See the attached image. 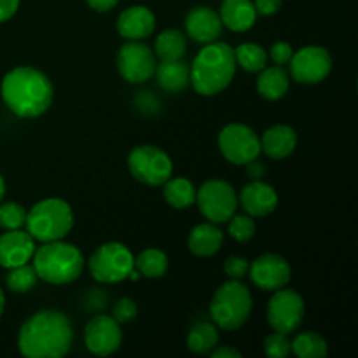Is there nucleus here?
<instances>
[{
  "mask_svg": "<svg viewBox=\"0 0 358 358\" xmlns=\"http://www.w3.org/2000/svg\"><path fill=\"white\" fill-rule=\"evenodd\" d=\"M73 341V329L62 311L44 310L31 315L17 336V348L27 358H59Z\"/></svg>",
  "mask_w": 358,
  "mask_h": 358,
  "instance_id": "f257e3e1",
  "label": "nucleus"
},
{
  "mask_svg": "<svg viewBox=\"0 0 358 358\" xmlns=\"http://www.w3.org/2000/svg\"><path fill=\"white\" fill-rule=\"evenodd\" d=\"M52 84L34 66H16L2 80V98L17 117L34 119L52 103Z\"/></svg>",
  "mask_w": 358,
  "mask_h": 358,
  "instance_id": "f03ea898",
  "label": "nucleus"
},
{
  "mask_svg": "<svg viewBox=\"0 0 358 358\" xmlns=\"http://www.w3.org/2000/svg\"><path fill=\"white\" fill-rule=\"evenodd\" d=\"M236 66L233 48L226 42L205 44L191 65L192 87L203 96H215L229 86Z\"/></svg>",
  "mask_w": 358,
  "mask_h": 358,
  "instance_id": "7ed1b4c3",
  "label": "nucleus"
},
{
  "mask_svg": "<svg viewBox=\"0 0 358 358\" xmlns=\"http://www.w3.org/2000/svg\"><path fill=\"white\" fill-rule=\"evenodd\" d=\"M31 261L38 278L51 285L76 282L84 269V257L79 248L62 240L48 241L35 248Z\"/></svg>",
  "mask_w": 358,
  "mask_h": 358,
  "instance_id": "20e7f679",
  "label": "nucleus"
},
{
  "mask_svg": "<svg viewBox=\"0 0 358 358\" xmlns=\"http://www.w3.org/2000/svg\"><path fill=\"white\" fill-rule=\"evenodd\" d=\"M24 226L31 238L42 243L63 240L73 227V212L63 199H42L27 212Z\"/></svg>",
  "mask_w": 358,
  "mask_h": 358,
  "instance_id": "39448f33",
  "label": "nucleus"
},
{
  "mask_svg": "<svg viewBox=\"0 0 358 358\" xmlns=\"http://www.w3.org/2000/svg\"><path fill=\"white\" fill-rule=\"evenodd\" d=\"M252 294L240 280L222 283L213 294L210 315L213 324L224 331H238L247 324L252 313Z\"/></svg>",
  "mask_w": 358,
  "mask_h": 358,
  "instance_id": "423d86ee",
  "label": "nucleus"
},
{
  "mask_svg": "<svg viewBox=\"0 0 358 358\" xmlns=\"http://www.w3.org/2000/svg\"><path fill=\"white\" fill-rule=\"evenodd\" d=\"M135 269V257L122 243H105L93 252L90 259V271L100 283H119L128 280Z\"/></svg>",
  "mask_w": 358,
  "mask_h": 358,
  "instance_id": "0eeeda50",
  "label": "nucleus"
},
{
  "mask_svg": "<svg viewBox=\"0 0 358 358\" xmlns=\"http://www.w3.org/2000/svg\"><path fill=\"white\" fill-rule=\"evenodd\" d=\"M128 168L133 177L147 185H163L173 173V163L163 149L154 145H140L129 152Z\"/></svg>",
  "mask_w": 358,
  "mask_h": 358,
  "instance_id": "6e6552de",
  "label": "nucleus"
},
{
  "mask_svg": "<svg viewBox=\"0 0 358 358\" xmlns=\"http://www.w3.org/2000/svg\"><path fill=\"white\" fill-rule=\"evenodd\" d=\"M199 212L213 224L227 222L238 206L236 192L226 180H208L196 191Z\"/></svg>",
  "mask_w": 358,
  "mask_h": 358,
  "instance_id": "1a4fd4ad",
  "label": "nucleus"
},
{
  "mask_svg": "<svg viewBox=\"0 0 358 358\" xmlns=\"http://www.w3.org/2000/svg\"><path fill=\"white\" fill-rule=\"evenodd\" d=\"M219 149L229 163L245 166L261 156V138L245 124H227L219 133Z\"/></svg>",
  "mask_w": 358,
  "mask_h": 358,
  "instance_id": "9d476101",
  "label": "nucleus"
},
{
  "mask_svg": "<svg viewBox=\"0 0 358 358\" xmlns=\"http://www.w3.org/2000/svg\"><path fill=\"white\" fill-rule=\"evenodd\" d=\"M304 318V299L292 289L275 290L268 304V322L273 331L290 334L297 331Z\"/></svg>",
  "mask_w": 358,
  "mask_h": 358,
  "instance_id": "9b49d317",
  "label": "nucleus"
},
{
  "mask_svg": "<svg viewBox=\"0 0 358 358\" xmlns=\"http://www.w3.org/2000/svg\"><path fill=\"white\" fill-rule=\"evenodd\" d=\"M156 55L140 41H128L117 52V69L122 79L131 84H142L156 72Z\"/></svg>",
  "mask_w": 358,
  "mask_h": 358,
  "instance_id": "f8f14e48",
  "label": "nucleus"
},
{
  "mask_svg": "<svg viewBox=\"0 0 358 358\" xmlns=\"http://www.w3.org/2000/svg\"><path fill=\"white\" fill-rule=\"evenodd\" d=\"M290 65V77L301 84H318L332 70L331 52L320 45H306L294 52Z\"/></svg>",
  "mask_w": 358,
  "mask_h": 358,
  "instance_id": "ddd939ff",
  "label": "nucleus"
},
{
  "mask_svg": "<svg viewBox=\"0 0 358 358\" xmlns=\"http://www.w3.org/2000/svg\"><path fill=\"white\" fill-rule=\"evenodd\" d=\"M84 343L93 355L108 357L121 348L122 332L114 317L98 315L87 322L84 329Z\"/></svg>",
  "mask_w": 358,
  "mask_h": 358,
  "instance_id": "4468645a",
  "label": "nucleus"
},
{
  "mask_svg": "<svg viewBox=\"0 0 358 358\" xmlns=\"http://www.w3.org/2000/svg\"><path fill=\"white\" fill-rule=\"evenodd\" d=\"M252 282L266 292H275L289 285L292 278L290 264L278 254H264L255 259L248 268Z\"/></svg>",
  "mask_w": 358,
  "mask_h": 358,
  "instance_id": "2eb2a0df",
  "label": "nucleus"
},
{
  "mask_svg": "<svg viewBox=\"0 0 358 358\" xmlns=\"http://www.w3.org/2000/svg\"><path fill=\"white\" fill-rule=\"evenodd\" d=\"M35 248V240L28 231H7L0 236V266L10 269L28 264L34 257Z\"/></svg>",
  "mask_w": 358,
  "mask_h": 358,
  "instance_id": "dca6fc26",
  "label": "nucleus"
},
{
  "mask_svg": "<svg viewBox=\"0 0 358 358\" xmlns=\"http://www.w3.org/2000/svg\"><path fill=\"white\" fill-rule=\"evenodd\" d=\"M240 205L250 217H266L278 206V194L266 182L252 180L241 189Z\"/></svg>",
  "mask_w": 358,
  "mask_h": 358,
  "instance_id": "f3484780",
  "label": "nucleus"
},
{
  "mask_svg": "<svg viewBox=\"0 0 358 358\" xmlns=\"http://www.w3.org/2000/svg\"><path fill=\"white\" fill-rule=\"evenodd\" d=\"M185 30L194 42L210 44L222 34V21L219 13L210 7H196L185 17Z\"/></svg>",
  "mask_w": 358,
  "mask_h": 358,
  "instance_id": "a211bd4d",
  "label": "nucleus"
},
{
  "mask_svg": "<svg viewBox=\"0 0 358 358\" xmlns=\"http://www.w3.org/2000/svg\"><path fill=\"white\" fill-rule=\"evenodd\" d=\"M156 28L154 13L145 6H131L117 17V31L126 41H143Z\"/></svg>",
  "mask_w": 358,
  "mask_h": 358,
  "instance_id": "6ab92c4d",
  "label": "nucleus"
},
{
  "mask_svg": "<svg viewBox=\"0 0 358 358\" xmlns=\"http://www.w3.org/2000/svg\"><path fill=\"white\" fill-rule=\"evenodd\" d=\"M297 135L290 126L276 124L266 129L261 138V150L271 159H285L296 150Z\"/></svg>",
  "mask_w": 358,
  "mask_h": 358,
  "instance_id": "aec40b11",
  "label": "nucleus"
},
{
  "mask_svg": "<svg viewBox=\"0 0 358 358\" xmlns=\"http://www.w3.org/2000/svg\"><path fill=\"white\" fill-rule=\"evenodd\" d=\"M219 16L229 30L247 31L254 27L259 14L252 0H224Z\"/></svg>",
  "mask_w": 358,
  "mask_h": 358,
  "instance_id": "412c9836",
  "label": "nucleus"
},
{
  "mask_svg": "<svg viewBox=\"0 0 358 358\" xmlns=\"http://www.w3.org/2000/svg\"><path fill=\"white\" fill-rule=\"evenodd\" d=\"M224 234L213 222L198 224L187 238V247L198 257H212L220 250Z\"/></svg>",
  "mask_w": 358,
  "mask_h": 358,
  "instance_id": "4be33fe9",
  "label": "nucleus"
},
{
  "mask_svg": "<svg viewBox=\"0 0 358 358\" xmlns=\"http://www.w3.org/2000/svg\"><path fill=\"white\" fill-rule=\"evenodd\" d=\"M154 76H156L159 87H163L168 93H182L191 83V69L182 59L161 62L159 65H156Z\"/></svg>",
  "mask_w": 358,
  "mask_h": 358,
  "instance_id": "5701e85b",
  "label": "nucleus"
},
{
  "mask_svg": "<svg viewBox=\"0 0 358 358\" xmlns=\"http://www.w3.org/2000/svg\"><path fill=\"white\" fill-rule=\"evenodd\" d=\"M290 79L289 73L283 70V66H271V69L261 70V76L257 79V93L266 100L276 101L289 93Z\"/></svg>",
  "mask_w": 358,
  "mask_h": 358,
  "instance_id": "b1692460",
  "label": "nucleus"
},
{
  "mask_svg": "<svg viewBox=\"0 0 358 358\" xmlns=\"http://www.w3.org/2000/svg\"><path fill=\"white\" fill-rule=\"evenodd\" d=\"M187 51V38L182 31L164 30L157 35L156 45H154V55L159 62H175V59H182Z\"/></svg>",
  "mask_w": 358,
  "mask_h": 358,
  "instance_id": "393cba45",
  "label": "nucleus"
},
{
  "mask_svg": "<svg viewBox=\"0 0 358 358\" xmlns=\"http://www.w3.org/2000/svg\"><path fill=\"white\" fill-rule=\"evenodd\" d=\"M164 199L171 208L185 210L196 203V187L191 180L182 177L168 178L163 189Z\"/></svg>",
  "mask_w": 358,
  "mask_h": 358,
  "instance_id": "a878e982",
  "label": "nucleus"
},
{
  "mask_svg": "<svg viewBox=\"0 0 358 358\" xmlns=\"http://www.w3.org/2000/svg\"><path fill=\"white\" fill-rule=\"evenodd\" d=\"M219 346V331L217 325L208 324V322H199L192 325L187 334V348L198 355H206L212 353Z\"/></svg>",
  "mask_w": 358,
  "mask_h": 358,
  "instance_id": "bb28decb",
  "label": "nucleus"
},
{
  "mask_svg": "<svg viewBox=\"0 0 358 358\" xmlns=\"http://www.w3.org/2000/svg\"><path fill=\"white\" fill-rule=\"evenodd\" d=\"M135 268L140 276L145 278H161L168 271V257L163 250L147 248L135 259Z\"/></svg>",
  "mask_w": 358,
  "mask_h": 358,
  "instance_id": "cd10ccee",
  "label": "nucleus"
},
{
  "mask_svg": "<svg viewBox=\"0 0 358 358\" xmlns=\"http://www.w3.org/2000/svg\"><path fill=\"white\" fill-rule=\"evenodd\" d=\"M234 51V59H236V65H240L241 69L247 70V72L257 73L261 70L266 69V63H268V52L264 48L254 44V42H247V44L238 45Z\"/></svg>",
  "mask_w": 358,
  "mask_h": 358,
  "instance_id": "c85d7f7f",
  "label": "nucleus"
},
{
  "mask_svg": "<svg viewBox=\"0 0 358 358\" xmlns=\"http://www.w3.org/2000/svg\"><path fill=\"white\" fill-rule=\"evenodd\" d=\"M290 345L299 358H324L329 352L325 339L317 332H303Z\"/></svg>",
  "mask_w": 358,
  "mask_h": 358,
  "instance_id": "c756f323",
  "label": "nucleus"
},
{
  "mask_svg": "<svg viewBox=\"0 0 358 358\" xmlns=\"http://www.w3.org/2000/svg\"><path fill=\"white\" fill-rule=\"evenodd\" d=\"M37 280L38 276L34 266L23 264V266H17V268H10L6 283L7 287H9V290H13V292L24 294V292H30V290L34 289Z\"/></svg>",
  "mask_w": 358,
  "mask_h": 358,
  "instance_id": "7c9ffc66",
  "label": "nucleus"
},
{
  "mask_svg": "<svg viewBox=\"0 0 358 358\" xmlns=\"http://www.w3.org/2000/svg\"><path fill=\"white\" fill-rule=\"evenodd\" d=\"M27 220V210L20 203H0V227L6 231L21 229Z\"/></svg>",
  "mask_w": 358,
  "mask_h": 358,
  "instance_id": "2f4dec72",
  "label": "nucleus"
},
{
  "mask_svg": "<svg viewBox=\"0 0 358 358\" xmlns=\"http://www.w3.org/2000/svg\"><path fill=\"white\" fill-rule=\"evenodd\" d=\"M227 222H229L231 238H234L240 243L250 241L254 238L255 231H257L255 220L250 215H233Z\"/></svg>",
  "mask_w": 358,
  "mask_h": 358,
  "instance_id": "473e14b6",
  "label": "nucleus"
},
{
  "mask_svg": "<svg viewBox=\"0 0 358 358\" xmlns=\"http://www.w3.org/2000/svg\"><path fill=\"white\" fill-rule=\"evenodd\" d=\"M264 352L266 355L271 358H285L292 352V345H290L289 338L283 332H273L266 338L264 341Z\"/></svg>",
  "mask_w": 358,
  "mask_h": 358,
  "instance_id": "72a5a7b5",
  "label": "nucleus"
},
{
  "mask_svg": "<svg viewBox=\"0 0 358 358\" xmlns=\"http://www.w3.org/2000/svg\"><path fill=\"white\" fill-rule=\"evenodd\" d=\"M136 313H138L136 303L133 299H129V297H122V299L115 301L114 310H112V317H114V320L119 322V324L131 322L133 318H136Z\"/></svg>",
  "mask_w": 358,
  "mask_h": 358,
  "instance_id": "f704fd0d",
  "label": "nucleus"
},
{
  "mask_svg": "<svg viewBox=\"0 0 358 358\" xmlns=\"http://www.w3.org/2000/svg\"><path fill=\"white\" fill-rule=\"evenodd\" d=\"M248 268H250V262L245 257L240 255H231L224 262V273L229 276L231 280H241L248 275Z\"/></svg>",
  "mask_w": 358,
  "mask_h": 358,
  "instance_id": "c9c22d12",
  "label": "nucleus"
},
{
  "mask_svg": "<svg viewBox=\"0 0 358 358\" xmlns=\"http://www.w3.org/2000/svg\"><path fill=\"white\" fill-rule=\"evenodd\" d=\"M292 55H294V49L289 42H276V44L271 45L268 56L273 59L275 65L283 66L292 59Z\"/></svg>",
  "mask_w": 358,
  "mask_h": 358,
  "instance_id": "e433bc0d",
  "label": "nucleus"
},
{
  "mask_svg": "<svg viewBox=\"0 0 358 358\" xmlns=\"http://www.w3.org/2000/svg\"><path fill=\"white\" fill-rule=\"evenodd\" d=\"M254 7L261 16H273L282 7V0H255Z\"/></svg>",
  "mask_w": 358,
  "mask_h": 358,
  "instance_id": "4c0bfd02",
  "label": "nucleus"
},
{
  "mask_svg": "<svg viewBox=\"0 0 358 358\" xmlns=\"http://www.w3.org/2000/svg\"><path fill=\"white\" fill-rule=\"evenodd\" d=\"M20 7V0H0V23L10 20Z\"/></svg>",
  "mask_w": 358,
  "mask_h": 358,
  "instance_id": "58836bf2",
  "label": "nucleus"
},
{
  "mask_svg": "<svg viewBox=\"0 0 358 358\" xmlns=\"http://www.w3.org/2000/svg\"><path fill=\"white\" fill-rule=\"evenodd\" d=\"M245 166H247V173L252 180H261L266 175V166L262 163H259L257 159L250 161V163L245 164Z\"/></svg>",
  "mask_w": 358,
  "mask_h": 358,
  "instance_id": "ea45409f",
  "label": "nucleus"
},
{
  "mask_svg": "<svg viewBox=\"0 0 358 358\" xmlns=\"http://www.w3.org/2000/svg\"><path fill=\"white\" fill-rule=\"evenodd\" d=\"M86 2L91 9L98 10V13H107L117 6L119 0H86Z\"/></svg>",
  "mask_w": 358,
  "mask_h": 358,
  "instance_id": "a19ab883",
  "label": "nucleus"
},
{
  "mask_svg": "<svg viewBox=\"0 0 358 358\" xmlns=\"http://www.w3.org/2000/svg\"><path fill=\"white\" fill-rule=\"evenodd\" d=\"M213 358H241V353L238 350L231 348V346H220V348L213 350Z\"/></svg>",
  "mask_w": 358,
  "mask_h": 358,
  "instance_id": "79ce46f5",
  "label": "nucleus"
},
{
  "mask_svg": "<svg viewBox=\"0 0 358 358\" xmlns=\"http://www.w3.org/2000/svg\"><path fill=\"white\" fill-rule=\"evenodd\" d=\"M3 196H6V182H3L2 175H0V203H2Z\"/></svg>",
  "mask_w": 358,
  "mask_h": 358,
  "instance_id": "37998d69",
  "label": "nucleus"
},
{
  "mask_svg": "<svg viewBox=\"0 0 358 358\" xmlns=\"http://www.w3.org/2000/svg\"><path fill=\"white\" fill-rule=\"evenodd\" d=\"M3 308H6V296H3L2 289H0V318H2Z\"/></svg>",
  "mask_w": 358,
  "mask_h": 358,
  "instance_id": "c03bdc74",
  "label": "nucleus"
}]
</instances>
